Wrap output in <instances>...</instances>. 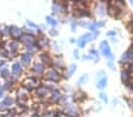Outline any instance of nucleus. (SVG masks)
Instances as JSON below:
<instances>
[{
	"instance_id": "obj_1",
	"label": "nucleus",
	"mask_w": 133,
	"mask_h": 117,
	"mask_svg": "<svg viewBox=\"0 0 133 117\" xmlns=\"http://www.w3.org/2000/svg\"><path fill=\"white\" fill-rule=\"evenodd\" d=\"M31 63V53L25 52L20 56V64L24 66H29V64Z\"/></svg>"
},
{
	"instance_id": "obj_2",
	"label": "nucleus",
	"mask_w": 133,
	"mask_h": 117,
	"mask_svg": "<svg viewBox=\"0 0 133 117\" xmlns=\"http://www.w3.org/2000/svg\"><path fill=\"white\" fill-rule=\"evenodd\" d=\"M22 71H23L22 64H20V63H18V61H16V63L12 65V67H11V72L13 73L14 76H19L20 73H22Z\"/></svg>"
},
{
	"instance_id": "obj_3",
	"label": "nucleus",
	"mask_w": 133,
	"mask_h": 117,
	"mask_svg": "<svg viewBox=\"0 0 133 117\" xmlns=\"http://www.w3.org/2000/svg\"><path fill=\"white\" fill-rule=\"evenodd\" d=\"M18 48H19V45H18V42H17L16 39L8 43V50H10V52H16L18 50Z\"/></svg>"
},
{
	"instance_id": "obj_4",
	"label": "nucleus",
	"mask_w": 133,
	"mask_h": 117,
	"mask_svg": "<svg viewBox=\"0 0 133 117\" xmlns=\"http://www.w3.org/2000/svg\"><path fill=\"white\" fill-rule=\"evenodd\" d=\"M1 103L4 104V106H5V108L11 106L12 104H13V98L10 97V96H6V97H4V99H3V102H1Z\"/></svg>"
},
{
	"instance_id": "obj_5",
	"label": "nucleus",
	"mask_w": 133,
	"mask_h": 117,
	"mask_svg": "<svg viewBox=\"0 0 133 117\" xmlns=\"http://www.w3.org/2000/svg\"><path fill=\"white\" fill-rule=\"evenodd\" d=\"M33 71L36 73H43L44 72V66H43V64L42 63H38V64H35V66H33Z\"/></svg>"
},
{
	"instance_id": "obj_6",
	"label": "nucleus",
	"mask_w": 133,
	"mask_h": 117,
	"mask_svg": "<svg viewBox=\"0 0 133 117\" xmlns=\"http://www.w3.org/2000/svg\"><path fill=\"white\" fill-rule=\"evenodd\" d=\"M0 77H3V78H8L10 77V69H8L7 66L0 69Z\"/></svg>"
},
{
	"instance_id": "obj_7",
	"label": "nucleus",
	"mask_w": 133,
	"mask_h": 117,
	"mask_svg": "<svg viewBox=\"0 0 133 117\" xmlns=\"http://www.w3.org/2000/svg\"><path fill=\"white\" fill-rule=\"evenodd\" d=\"M46 77L49 78V79H55V78L57 77V72H56L55 70H49L46 72Z\"/></svg>"
},
{
	"instance_id": "obj_8",
	"label": "nucleus",
	"mask_w": 133,
	"mask_h": 117,
	"mask_svg": "<svg viewBox=\"0 0 133 117\" xmlns=\"http://www.w3.org/2000/svg\"><path fill=\"white\" fill-rule=\"evenodd\" d=\"M46 21H48V24H50V25H56V24H57V21H56L55 19H52L51 17H46Z\"/></svg>"
},
{
	"instance_id": "obj_9",
	"label": "nucleus",
	"mask_w": 133,
	"mask_h": 117,
	"mask_svg": "<svg viewBox=\"0 0 133 117\" xmlns=\"http://www.w3.org/2000/svg\"><path fill=\"white\" fill-rule=\"evenodd\" d=\"M4 92H5V88L0 85V99L4 97Z\"/></svg>"
},
{
	"instance_id": "obj_10",
	"label": "nucleus",
	"mask_w": 133,
	"mask_h": 117,
	"mask_svg": "<svg viewBox=\"0 0 133 117\" xmlns=\"http://www.w3.org/2000/svg\"><path fill=\"white\" fill-rule=\"evenodd\" d=\"M26 24H28V25L30 26V27H37V26L35 25V24H33L32 21H30V20H28V21H26Z\"/></svg>"
},
{
	"instance_id": "obj_11",
	"label": "nucleus",
	"mask_w": 133,
	"mask_h": 117,
	"mask_svg": "<svg viewBox=\"0 0 133 117\" xmlns=\"http://www.w3.org/2000/svg\"><path fill=\"white\" fill-rule=\"evenodd\" d=\"M5 60H0V69H3V67H5Z\"/></svg>"
}]
</instances>
